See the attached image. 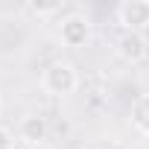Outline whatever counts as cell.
<instances>
[{
  "instance_id": "9",
  "label": "cell",
  "mask_w": 149,
  "mask_h": 149,
  "mask_svg": "<svg viewBox=\"0 0 149 149\" xmlns=\"http://www.w3.org/2000/svg\"><path fill=\"white\" fill-rule=\"evenodd\" d=\"M0 111H3V100H0Z\"/></svg>"
},
{
  "instance_id": "4",
  "label": "cell",
  "mask_w": 149,
  "mask_h": 149,
  "mask_svg": "<svg viewBox=\"0 0 149 149\" xmlns=\"http://www.w3.org/2000/svg\"><path fill=\"white\" fill-rule=\"evenodd\" d=\"M117 21L126 29L140 32L143 26H149V3L146 0H126V3L117 6Z\"/></svg>"
},
{
  "instance_id": "5",
  "label": "cell",
  "mask_w": 149,
  "mask_h": 149,
  "mask_svg": "<svg viewBox=\"0 0 149 149\" xmlns=\"http://www.w3.org/2000/svg\"><path fill=\"white\" fill-rule=\"evenodd\" d=\"M47 134H50L47 117H41V114H26V117H21V123H18V137H21L24 143L38 146V143L47 140Z\"/></svg>"
},
{
  "instance_id": "8",
  "label": "cell",
  "mask_w": 149,
  "mask_h": 149,
  "mask_svg": "<svg viewBox=\"0 0 149 149\" xmlns=\"http://www.w3.org/2000/svg\"><path fill=\"white\" fill-rule=\"evenodd\" d=\"M0 149H15V134L6 126H0Z\"/></svg>"
},
{
  "instance_id": "7",
  "label": "cell",
  "mask_w": 149,
  "mask_h": 149,
  "mask_svg": "<svg viewBox=\"0 0 149 149\" xmlns=\"http://www.w3.org/2000/svg\"><path fill=\"white\" fill-rule=\"evenodd\" d=\"M58 9H61L58 3H24V15H35V18H50Z\"/></svg>"
},
{
  "instance_id": "6",
  "label": "cell",
  "mask_w": 149,
  "mask_h": 149,
  "mask_svg": "<svg viewBox=\"0 0 149 149\" xmlns=\"http://www.w3.org/2000/svg\"><path fill=\"white\" fill-rule=\"evenodd\" d=\"M132 126L149 137V94H140L132 105Z\"/></svg>"
},
{
  "instance_id": "3",
  "label": "cell",
  "mask_w": 149,
  "mask_h": 149,
  "mask_svg": "<svg viewBox=\"0 0 149 149\" xmlns=\"http://www.w3.org/2000/svg\"><path fill=\"white\" fill-rule=\"evenodd\" d=\"M114 53H117L123 61H129V64L143 61V58H146V38H143V32L123 29V32L117 35V41H114Z\"/></svg>"
},
{
  "instance_id": "2",
  "label": "cell",
  "mask_w": 149,
  "mask_h": 149,
  "mask_svg": "<svg viewBox=\"0 0 149 149\" xmlns=\"http://www.w3.org/2000/svg\"><path fill=\"white\" fill-rule=\"evenodd\" d=\"M94 38V24L88 15H79V12H70L61 18L58 24V41L70 50H82L88 41Z\"/></svg>"
},
{
  "instance_id": "1",
  "label": "cell",
  "mask_w": 149,
  "mask_h": 149,
  "mask_svg": "<svg viewBox=\"0 0 149 149\" xmlns=\"http://www.w3.org/2000/svg\"><path fill=\"white\" fill-rule=\"evenodd\" d=\"M41 88L50 94V97H70L73 91L79 88V73H76V64L73 61H53L44 67L41 73Z\"/></svg>"
}]
</instances>
